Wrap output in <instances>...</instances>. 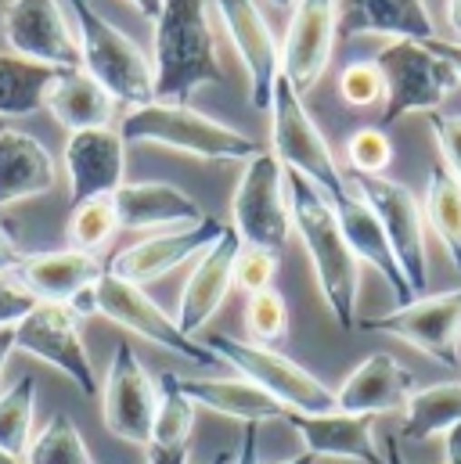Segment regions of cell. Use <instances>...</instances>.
Returning <instances> with one entry per match:
<instances>
[{"label": "cell", "instance_id": "1", "mask_svg": "<svg viewBox=\"0 0 461 464\" xmlns=\"http://www.w3.org/2000/svg\"><path fill=\"white\" fill-rule=\"evenodd\" d=\"M285 191H289V217L292 231L299 234L314 281L321 288V299L332 314V321L353 332L357 328V299H360V259L346 245V234L339 227V217L325 191H318L307 177L285 169Z\"/></svg>", "mask_w": 461, "mask_h": 464}, {"label": "cell", "instance_id": "2", "mask_svg": "<svg viewBox=\"0 0 461 464\" xmlns=\"http://www.w3.org/2000/svg\"><path fill=\"white\" fill-rule=\"evenodd\" d=\"M206 7L210 0H162L152 54L155 102L188 105L199 87L224 83Z\"/></svg>", "mask_w": 461, "mask_h": 464}, {"label": "cell", "instance_id": "3", "mask_svg": "<svg viewBox=\"0 0 461 464\" xmlns=\"http://www.w3.org/2000/svg\"><path fill=\"white\" fill-rule=\"evenodd\" d=\"M119 137L126 144H159L202 162H249L263 148L234 130L221 119L195 112L191 105H166V102H148L141 109H130L119 122Z\"/></svg>", "mask_w": 461, "mask_h": 464}, {"label": "cell", "instance_id": "4", "mask_svg": "<svg viewBox=\"0 0 461 464\" xmlns=\"http://www.w3.org/2000/svg\"><path fill=\"white\" fill-rule=\"evenodd\" d=\"M62 4L73 14V29L80 44V69L109 91L115 105L141 109L155 102V76H152V62L144 58V51L115 22H109L91 0H62Z\"/></svg>", "mask_w": 461, "mask_h": 464}, {"label": "cell", "instance_id": "5", "mask_svg": "<svg viewBox=\"0 0 461 464\" xmlns=\"http://www.w3.org/2000/svg\"><path fill=\"white\" fill-rule=\"evenodd\" d=\"M375 65L386 83L382 126H393L411 112L433 116L461 87L458 72L429 44H418V40H389L375 54Z\"/></svg>", "mask_w": 461, "mask_h": 464}, {"label": "cell", "instance_id": "6", "mask_svg": "<svg viewBox=\"0 0 461 464\" xmlns=\"http://www.w3.org/2000/svg\"><path fill=\"white\" fill-rule=\"evenodd\" d=\"M206 346L213 349L217 360L228 363L234 374H241L245 382H252L256 389L274 396L285 411H296V414L336 411V392L318 374H310L303 363L289 360L274 346H260V343L230 339V335H210Z\"/></svg>", "mask_w": 461, "mask_h": 464}, {"label": "cell", "instance_id": "7", "mask_svg": "<svg viewBox=\"0 0 461 464\" xmlns=\"http://www.w3.org/2000/svg\"><path fill=\"white\" fill-rule=\"evenodd\" d=\"M267 112H270V155L285 169L307 177L318 191H325V198L343 195L349 180L343 177L325 133L318 130L314 116L307 112L303 94L285 76L274 83V98H270Z\"/></svg>", "mask_w": 461, "mask_h": 464}, {"label": "cell", "instance_id": "8", "mask_svg": "<svg viewBox=\"0 0 461 464\" xmlns=\"http://www.w3.org/2000/svg\"><path fill=\"white\" fill-rule=\"evenodd\" d=\"M230 231L241 237V245L267 248L274 256L285 252L292 234L285 166L270 151H260L245 162L230 198Z\"/></svg>", "mask_w": 461, "mask_h": 464}, {"label": "cell", "instance_id": "9", "mask_svg": "<svg viewBox=\"0 0 461 464\" xmlns=\"http://www.w3.org/2000/svg\"><path fill=\"white\" fill-rule=\"evenodd\" d=\"M94 299H98V317H109L113 324H119L123 332L130 335H141L144 343L166 349L181 360H191V363H221L217 353L206 346L202 339H191L181 332L177 317H170L144 288L130 285V281H119L113 274H102V281L94 285Z\"/></svg>", "mask_w": 461, "mask_h": 464}, {"label": "cell", "instance_id": "10", "mask_svg": "<svg viewBox=\"0 0 461 464\" xmlns=\"http://www.w3.org/2000/svg\"><path fill=\"white\" fill-rule=\"evenodd\" d=\"M357 195L375 209L382 231L389 237V248L415 292L426 295L429 288V259H426V213L411 188L389 177H353Z\"/></svg>", "mask_w": 461, "mask_h": 464}, {"label": "cell", "instance_id": "11", "mask_svg": "<svg viewBox=\"0 0 461 464\" xmlns=\"http://www.w3.org/2000/svg\"><path fill=\"white\" fill-rule=\"evenodd\" d=\"M360 328L386 332L411 349L426 353L433 363L455 371L461 363V288L440 292V295H418L407 306L360 321Z\"/></svg>", "mask_w": 461, "mask_h": 464}, {"label": "cell", "instance_id": "12", "mask_svg": "<svg viewBox=\"0 0 461 464\" xmlns=\"http://www.w3.org/2000/svg\"><path fill=\"white\" fill-rule=\"evenodd\" d=\"M15 349L44 360L54 371H62L83 396H102L91 353H87L83 339H80L76 314L69 306H62V303H36L15 324Z\"/></svg>", "mask_w": 461, "mask_h": 464}, {"label": "cell", "instance_id": "13", "mask_svg": "<svg viewBox=\"0 0 461 464\" xmlns=\"http://www.w3.org/2000/svg\"><path fill=\"white\" fill-rule=\"evenodd\" d=\"M155 400H159V382H152L137 349L126 339H119L113 349L105 385H102L105 432L130 447H148L152 421H155Z\"/></svg>", "mask_w": 461, "mask_h": 464}, {"label": "cell", "instance_id": "14", "mask_svg": "<svg viewBox=\"0 0 461 464\" xmlns=\"http://www.w3.org/2000/svg\"><path fill=\"white\" fill-rule=\"evenodd\" d=\"M4 40L11 54L47 65V69H80L76 29L62 0H11L4 11Z\"/></svg>", "mask_w": 461, "mask_h": 464}, {"label": "cell", "instance_id": "15", "mask_svg": "<svg viewBox=\"0 0 461 464\" xmlns=\"http://www.w3.org/2000/svg\"><path fill=\"white\" fill-rule=\"evenodd\" d=\"M221 234H224V224L217 217H206V220L184 224V227H170V231H155L133 241V245H126V248H119L109 259L105 274L144 288V285L166 277L170 270L184 266L188 259L202 256Z\"/></svg>", "mask_w": 461, "mask_h": 464}, {"label": "cell", "instance_id": "16", "mask_svg": "<svg viewBox=\"0 0 461 464\" xmlns=\"http://www.w3.org/2000/svg\"><path fill=\"white\" fill-rule=\"evenodd\" d=\"M339 40V0H296L281 40V76L307 94L325 76Z\"/></svg>", "mask_w": 461, "mask_h": 464}, {"label": "cell", "instance_id": "17", "mask_svg": "<svg viewBox=\"0 0 461 464\" xmlns=\"http://www.w3.org/2000/svg\"><path fill=\"white\" fill-rule=\"evenodd\" d=\"M228 29L230 44L238 51V62L249 80V105L256 112L270 109L274 83L281 80V44L270 33L267 18L260 14L256 0H210Z\"/></svg>", "mask_w": 461, "mask_h": 464}, {"label": "cell", "instance_id": "18", "mask_svg": "<svg viewBox=\"0 0 461 464\" xmlns=\"http://www.w3.org/2000/svg\"><path fill=\"white\" fill-rule=\"evenodd\" d=\"M65 173H69V202L113 198L126 184V140L119 130H80L65 140Z\"/></svg>", "mask_w": 461, "mask_h": 464}, {"label": "cell", "instance_id": "19", "mask_svg": "<svg viewBox=\"0 0 461 464\" xmlns=\"http://www.w3.org/2000/svg\"><path fill=\"white\" fill-rule=\"evenodd\" d=\"M241 237L224 227V234L199 256V263L191 266L184 292H181V306H177V324L184 335L199 339L202 328L213 321V314L224 306L228 292L234 288V259H238Z\"/></svg>", "mask_w": 461, "mask_h": 464}, {"label": "cell", "instance_id": "20", "mask_svg": "<svg viewBox=\"0 0 461 464\" xmlns=\"http://www.w3.org/2000/svg\"><path fill=\"white\" fill-rule=\"evenodd\" d=\"M285 425L296 429L303 440V450L310 458H339L357 464H386L382 447H375V418L368 414H346V411H325V414H285Z\"/></svg>", "mask_w": 461, "mask_h": 464}, {"label": "cell", "instance_id": "21", "mask_svg": "<svg viewBox=\"0 0 461 464\" xmlns=\"http://www.w3.org/2000/svg\"><path fill=\"white\" fill-rule=\"evenodd\" d=\"M415 392V374L389 353H371L364 356L346 382L336 389V411L346 414H389V411H404V403Z\"/></svg>", "mask_w": 461, "mask_h": 464}, {"label": "cell", "instance_id": "22", "mask_svg": "<svg viewBox=\"0 0 461 464\" xmlns=\"http://www.w3.org/2000/svg\"><path fill=\"white\" fill-rule=\"evenodd\" d=\"M329 202H332V209H336V217H339V227H343L346 245L353 248V256L382 274V281L389 285L397 306H407V303L415 299V292H411V285H407V277H404V270H400V263H397V256H393V248H389V237L382 231L375 209L357 195L353 184H346L343 195H336V198H329Z\"/></svg>", "mask_w": 461, "mask_h": 464}, {"label": "cell", "instance_id": "23", "mask_svg": "<svg viewBox=\"0 0 461 464\" xmlns=\"http://www.w3.org/2000/svg\"><path fill=\"white\" fill-rule=\"evenodd\" d=\"M11 274L40 303H62V306H69L83 288H91V285L102 281L105 266L91 252L62 248V252H25L22 263Z\"/></svg>", "mask_w": 461, "mask_h": 464}, {"label": "cell", "instance_id": "24", "mask_svg": "<svg viewBox=\"0 0 461 464\" xmlns=\"http://www.w3.org/2000/svg\"><path fill=\"white\" fill-rule=\"evenodd\" d=\"M115 224L123 231H170L184 224L206 220L202 206L184 195L173 184L162 180H141V184H123L113 195Z\"/></svg>", "mask_w": 461, "mask_h": 464}, {"label": "cell", "instance_id": "25", "mask_svg": "<svg viewBox=\"0 0 461 464\" xmlns=\"http://www.w3.org/2000/svg\"><path fill=\"white\" fill-rule=\"evenodd\" d=\"M393 36V40H436V22L426 0H339V36Z\"/></svg>", "mask_w": 461, "mask_h": 464}, {"label": "cell", "instance_id": "26", "mask_svg": "<svg viewBox=\"0 0 461 464\" xmlns=\"http://www.w3.org/2000/svg\"><path fill=\"white\" fill-rule=\"evenodd\" d=\"M54 188L51 151L25 130L0 122V209L40 198Z\"/></svg>", "mask_w": 461, "mask_h": 464}, {"label": "cell", "instance_id": "27", "mask_svg": "<svg viewBox=\"0 0 461 464\" xmlns=\"http://www.w3.org/2000/svg\"><path fill=\"white\" fill-rule=\"evenodd\" d=\"M181 392L202 407V411H213V414H224L234 418L241 425H263V421H285V407L267 396L263 389H256L252 382H245L241 374H230V378H188V374H173Z\"/></svg>", "mask_w": 461, "mask_h": 464}, {"label": "cell", "instance_id": "28", "mask_svg": "<svg viewBox=\"0 0 461 464\" xmlns=\"http://www.w3.org/2000/svg\"><path fill=\"white\" fill-rule=\"evenodd\" d=\"M44 109L69 133L113 126L115 116V102L109 98V91L98 80H91L83 69H58L54 80L47 83Z\"/></svg>", "mask_w": 461, "mask_h": 464}, {"label": "cell", "instance_id": "29", "mask_svg": "<svg viewBox=\"0 0 461 464\" xmlns=\"http://www.w3.org/2000/svg\"><path fill=\"white\" fill-rule=\"evenodd\" d=\"M461 421V382H436L415 389L404 403V440H433L447 436Z\"/></svg>", "mask_w": 461, "mask_h": 464}, {"label": "cell", "instance_id": "30", "mask_svg": "<svg viewBox=\"0 0 461 464\" xmlns=\"http://www.w3.org/2000/svg\"><path fill=\"white\" fill-rule=\"evenodd\" d=\"M422 213H426V224L433 227V234L444 241L451 263L461 270V180L444 162H433V169H429Z\"/></svg>", "mask_w": 461, "mask_h": 464}, {"label": "cell", "instance_id": "31", "mask_svg": "<svg viewBox=\"0 0 461 464\" xmlns=\"http://www.w3.org/2000/svg\"><path fill=\"white\" fill-rule=\"evenodd\" d=\"M54 72L58 69L25 62L18 54H0V119H22L40 112Z\"/></svg>", "mask_w": 461, "mask_h": 464}, {"label": "cell", "instance_id": "32", "mask_svg": "<svg viewBox=\"0 0 461 464\" xmlns=\"http://www.w3.org/2000/svg\"><path fill=\"white\" fill-rule=\"evenodd\" d=\"M22 464H94L83 432L76 429V421L69 414H51L44 421V429L33 432Z\"/></svg>", "mask_w": 461, "mask_h": 464}, {"label": "cell", "instance_id": "33", "mask_svg": "<svg viewBox=\"0 0 461 464\" xmlns=\"http://www.w3.org/2000/svg\"><path fill=\"white\" fill-rule=\"evenodd\" d=\"M195 403L181 392L173 371L159 374V400H155V421H152V440L148 447H188L191 429H195Z\"/></svg>", "mask_w": 461, "mask_h": 464}, {"label": "cell", "instance_id": "34", "mask_svg": "<svg viewBox=\"0 0 461 464\" xmlns=\"http://www.w3.org/2000/svg\"><path fill=\"white\" fill-rule=\"evenodd\" d=\"M36 418V378L22 374L0 392V450L22 458L33 440Z\"/></svg>", "mask_w": 461, "mask_h": 464}, {"label": "cell", "instance_id": "35", "mask_svg": "<svg viewBox=\"0 0 461 464\" xmlns=\"http://www.w3.org/2000/svg\"><path fill=\"white\" fill-rule=\"evenodd\" d=\"M115 231H119V224H115L113 198H91V202L73 206V217H69V245L73 248L94 256Z\"/></svg>", "mask_w": 461, "mask_h": 464}, {"label": "cell", "instance_id": "36", "mask_svg": "<svg viewBox=\"0 0 461 464\" xmlns=\"http://www.w3.org/2000/svg\"><path fill=\"white\" fill-rule=\"evenodd\" d=\"M346 162L353 177H386L393 162V140L386 137L382 126H360L346 140Z\"/></svg>", "mask_w": 461, "mask_h": 464}, {"label": "cell", "instance_id": "37", "mask_svg": "<svg viewBox=\"0 0 461 464\" xmlns=\"http://www.w3.org/2000/svg\"><path fill=\"white\" fill-rule=\"evenodd\" d=\"M289 328V306L281 299V292L267 288V292H256L249 295L245 303V332H249V343H260V346H274Z\"/></svg>", "mask_w": 461, "mask_h": 464}, {"label": "cell", "instance_id": "38", "mask_svg": "<svg viewBox=\"0 0 461 464\" xmlns=\"http://www.w3.org/2000/svg\"><path fill=\"white\" fill-rule=\"evenodd\" d=\"M339 94L346 105L353 109H371L378 102H386V83L375 62H349L339 72Z\"/></svg>", "mask_w": 461, "mask_h": 464}, {"label": "cell", "instance_id": "39", "mask_svg": "<svg viewBox=\"0 0 461 464\" xmlns=\"http://www.w3.org/2000/svg\"><path fill=\"white\" fill-rule=\"evenodd\" d=\"M274 274H278V256H274V252L252 248V245H241V248H238V259H234V285H238L245 295H256V292L274 288Z\"/></svg>", "mask_w": 461, "mask_h": 464}, {"label": "cell", "instance_id": "40", "mask_svg": "<svg viewBox=\"0 0 461 464\" xmlns=\"http://www.w3.org/2000/svg\"><path fill=\"white\" fill-rule=\"evenodd\" d=\"M429 130H433V137H436L440 162L461 180V116L433 112V116H429Z\"/></svg>", "mask_w": 461, "mask_h": 464}, {"label": "cell", "instance_id": "41", "mask_svg": "<svg viewBox=\"0 0 461 464\" xmlns=\"http://www.w3.org/2000/svg\"><path fill=\"white\" fill-rule=\"evenodd\" d=\"M40 299L33 292H25L18 281H11L7 274H0V328H15Z\"/></svg>", "mask_w": 461, "mask_h": 464}, {"label": "cell", "instance_id": "42", "mask_svg": "<svg viewBox=\"0 0 461 464\" xmlns=\"http://www.w3.org/2000/svg\"><path fill=\"white\" fill-rule=\"evenodd\" d=\"M230 464H263V461H260V425H245L241 443H238L234 461H230Z\"/></svg>", "mask_w": 461, "mask_h": 464}, {"label": "cell", "instance_id": "43", "mask_svg": "<svg viewBox=\"0 0 461 464\" xmlns=\"http://www.w3.org/2000/svg\"><path fill=\"white\" fill-rule=\"evenodd\" d=\"M22 248H18V241L11 237V231L0 224V274H11L18 263H22Z\"/></svg>", "mask_w": 461, "mask_h": 464}, {"label": "cell", "instance_id": "44", "mask_svg": "<svg viewBox=\"0 0 461 464\" xmlns=\"http://www.w3.org/2000/svg\"><path fill=\"white\" fill-rule=\"evenodd\" d=\"M148 464H188L191 450L188 447H144Z\"/></svg>", "mask_w": 461, "mask_h": 464}, {"label": "cell", "instance_id": "45", "mask_svg": "<svg viewBox=\"0 0 461 464\" xmlns=\"http://www.w3.org/2000/svg\"><path fill=\"white\" fill-rule=\"evenodd\" d=\"M429 47H433V51L458 72V80H461V44L458 40H440V36H436V40H429Z\"/></svg>", "mask_w": 461, "mask_h": 464}, {"label": "cell", "instance_id": "46", "mask_svg": "<svg viewBox=\"0 0 461 464\" xmlns=\"http://www.w3.org/2000/svg\"><path fill=\"white\" fill-rule=\"evenodd\" d=\"M444 450H447V461L461 464V421L444 436Z\"/></svg>", "mask_w": 461, "mask_h": 464}, {"label": "cell", "instance_id": "47", "mask_svg": "<svg viewBox=\"0 0 461 464\" xmlns=\"http://www.w3.org/2000/svg\"><path fill=\"white\" fill-rule=\"evenodd\" d=\"M382 461L386 464H407L404 447H400V440H397V436H389V440H386V447H382Z\"/></svg>", "mask_w": 461, "mask_h": 464}, {"label": "cell", "instance_id": "48", "mask_svg": "<svg viewBox=\"0 0 461 464\" xmlns=\"http://www.w3.org/2000/svg\"><path fill=\"white\" fill-rule=\"evenodd\" d=\"M15 353V328H0V378L7 367V356Z\"/></svg>", "mask_w": 461, "mask_h": 464}, {"label": "cell", "instance_id": "49", "mask_svg": "<svg viewBox=\"0 0 461 464\" xmlns=\"http://www.w3.org/2000/svg\"><path fill=\"white\" fill-rule=\"evenodd\" d=\"M126 4H130L133 11H141L144 18H152V22H155L159 11H162V0H126Z\"/></svg>", "mask_w": 461, "mask_h": 464}, {"label": "cell", "instance_id": "50", "mask_svg": "<svg viewBox=\"0 0 461 464\" xmlns=\"http://www.w3.org/2000/svg\"><path fill=\"white\" fill-rule=\"evenodd\" d=\"M447 25H451L455 40L461 44V0H447Z\"/></svg>", "mask_w": 461, "mask_h": 464}, {"label": "cell", "instance_id": "51", "mask_svg": "<svg viewBox=\"0 0 461 464\" xmlns=\"http://www.w3.org/2000/svg\"><path fill=\"white\" fill-rule=\"evenodd\" d=\"M314 461H318V458H310V454L303 450V454H296V458H289V461H274V464H314Z\"/></svg>", "mask_w": 461, "mask_h": 464}, {"label": "cell", "instance_id": "52", "mask_svg": "<svg viewBox=\"0 0 461 464\" xmlns=\"http://www.w3.org/2000/svg\"><path fill=\"white\" fill-rule=\"evenodd\" d=\"M234 461V454H230V450H221V454H213V458H210V464H230Z\"/></svg>", "mask_w": 461, "mask_h": 464}, {"label": "cell", "instance_id": "53", "mask_svg": "<svg viewBox=\"0 0 461 464\" xmlns=\"http://www.w3.org/2000/svg\"><path fill=\"white\" fill-rule=\"evenodd\" d=\"M0 464H22V458H15V454H7V450H0Z\"/></svg>", "mask_w": 461, "mask_h": 464}, {"label": "cell", "instance_id": "54", "mask_svg": "<svg viewBox=\"0 0 461 464\" xmlns=\"http://www.w3.org/2000/svg\"><path fill=\"white\" fill-rule=\"evenodd\" d=\"M270 4H274V7H292L296 0H270Z\"/></svg>", "mask_w": 461, "mask_h": 464}, {"label": "cell", "instance_id": "55", "mask_svg": "<svg viewBox=\"0 0 461 464\" xmlns=\"http://www.w3.org/2000/svg\"><path fill=\"white\" fill-rule=\"evenodd\" d=\"M444 464H451V461H444Z\"/></svg>", "mask_w": 461, "mask_h": 464}]
</instances>
